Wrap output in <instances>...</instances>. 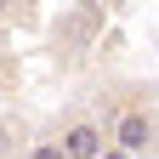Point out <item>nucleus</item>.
Wrapping results in <instances>:
<instances>
[{
	"label": "nucleus",
	"mask_w": 159,
	"mask_h": 159,
	"mask_svg": "<svg viewBox=\"0 0 159 159\" xmlns=\"http://www.w3.org/2000/svg\"><path fill=\"white\" fill-rule=\"evenodd\" d=\"M63 29H68V34H63V46H68V51H74V46H85V40L102 29V6H80L68 23H63Z\"/></svg>",
	"instance_id": "obj_3"
},
{
	"label": "nucleus",
	"mask_w": 159,
	"mask_h": 159,
	"mask_svg": "<svg viewBox=\"0 0 159 159\" xmlns=\"http://www.w3.org/2000/svg\"><path fill=\"white\" fill-rule=\"evenodd\" d=\"M11 6H17V0H0V23H6V17H11Z\"/></svg>",
	"instance_id": "obj_6"
},
{
	"label": "nucleus",
	"mask_w": 159,
	"mask_h": 159,
	"mask_svg": "<svg viewBox=\"0 0 159 159\" xmlns=\"http://www.w3.org/2000/svg\"><path fill=\"white\" fill-rule=\"evenodd\" d=\"M23 159H68V153H63V142L40 136V142H29V148H23Z\"/></svg>",
	"instance_id": "obj_4"
},
{
	"label": "nucleus",
	"mask_w": 159,
	"mask_h": 159,
	"mask_svg": "<svg viewBox=\"0 0 159 159\" xmlns=\"http://www.w3.org/2000/svg\"><path fill=\"white\" fill-rule=\"evenodd\" d=\"M153 136H159V131H153Z\"/></svg>",
	"instance_id": "obj_7"
},
{
	"label": "nucleus",
	"mask_w": 159,
	"mask_h": 159,
	"mask_svg": "<svg viewBox=\"0 0 159 159\" xmlns=\"http://www.w3.org/2000/svg\"><path fill=\"white\" fill-rule=\"evenodd\" d=\"M97 159H136V153H125V148H102Z\"/></svg>",
	"instance_id": "obj_5"
},
{
	"label": "nucleus",
	"mask_w": 159,
	"mask_h": 159,
	"mask_svg": "<svg viewBox=\"0 0 159 159\" xmlns=\"http://www.w3.org/2000/svg\"><path fill=\"white\" fill-rule=\"evenodd\" d=\"M153 114L148 108H119L114 114V148H125V153H148L153 148Z\"/></svg>",
	"instance_id": "obj_1"
},
{
	"label": "nucleus",
	"mask_w": 159,
	"mask_h": 159,
	"mask_svg": "<svg viewBox=\"0 0 159 159\" xmlns=\"http://www.w3.org/2000/svg\"><path fill=\"white\" fill-rule=\"evenodd\" d=\"M57 142H63L68 159H97V153L108 148V131L97 125V119H68V131L57 136Z\"/></svg>",
	"instance_id": "obj_2"
}]
</instances>
